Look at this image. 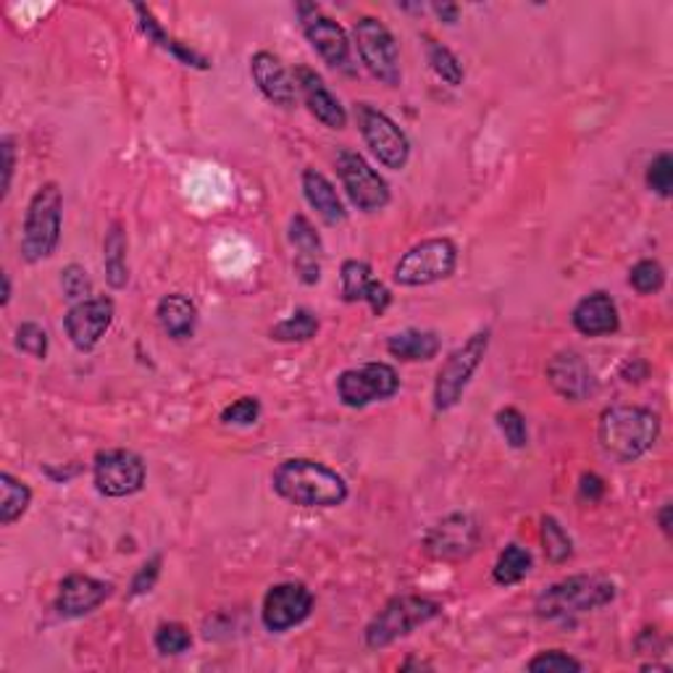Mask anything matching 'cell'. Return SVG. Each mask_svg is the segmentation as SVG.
I'll return each instance as SVG.
<instances>
[{"mask_svg": "<svg viewBox=\"0 0 673 673\" xmlns=\"http://www.w3.org/2000/svg\"><path fill=\"white\" fill-rule=\"evenodd\" d=\"M579 495L589 500V503H598V500H602V495H605V482H602L598 473L589 471L579 479Z\"/></svg>", "mask_w": 673, "mask_h": 673, "instance_id": "cell-45", "label": "cell"}, {"mask_svg": "<svg viewBox=\"0 0 673 673\" xmlns=\"http://www.w3.org/2000/svg\"><path fill=\"white\" fill-rule=\"evenodd\" d=\"M458 266V248L450 237H429L402 253L393 279L400 287H429L453 277Z\"/></svg>", "mask_w": 673, "mask_h": 673, "instance_id": "cell-6", "label": "cell"}, {"mask_svg": "<svg viewBox=\"0 0 673 673\" xmlns=\"http://www.w3.org/2000/svg\"><path fill=\"white\" fill-rule=\"evenodd\" d=\"M442 350V339L437 332L429 329H402L387 339V352L397 361L419 363L432 361Z\"/></svg>", "mask_w": 673, "mask_h": 673, "instance_id": "cell-24", "label": "cell"}, {"mask_svg": "<svg viewBox=\"0 0 673 673\" xmlns=\"http://www.w3.org/2000/svg\"><path fill=\"white\" fill-rule=\"evenodd\" d=\"M500 434H503L505 442L513 447V450H524L529 445V426L527 419L518 408H503L497 410L495 416Z\"/></svg>", "mask_w": 673, "mask_h": 673, "instance_id": "cell-34", "label": "cell"}, {"mask_svg": "<svg viewBox=\"0 0 673 673\" xmlns=\"http://www.w3.org/2000/svg\"><path fill=\"white\" fill-rule=\"evenodd\" d=\"M156 650L161 656H182L192 647V634L184 624H177V621H169V624H161L156 629Z\"/></svg>", "mask_w": 673, "mask_h": 673, "instance_id": "cell-35", "label": "cell"}, {"mask_svg": "<svg viewBox=\"0 0 673 673\" xmlns=\"http://www.w3.org/2000/svg\"><path fill=\"white\" fill-rule=\"evenodd\" d=\"M0 147H3V201L9 197L11 192V179H14V169H16V151H14V137H9L5 134L3 140H0Z\"/></svg>", "mask_w": 673, "mask_h": 673, "instance_id": "cell-43", "label": "cell"}, {"mask_svg": "<svg viewBox=\"0 0 673 673\" xmlns=\"http://www.w3.org/2000/svg\"><path fill=\"white\" fill-rule=\"evenodd\" d=\"M63 195L56 182H45L32 195L22 229V259L27 264H40L50 259L61 242Z\"/></svg>", "mask_w": 673, "mask_h": 673, "instance_id": "cell-4", "label": "cell"}, {"mask_svg": "<svg viewBox=\"0 0 673 673\" xmlns=\"http://www.w3.org/2000/svg\"><path fill=\"white\" fill-rule=\"evenodd\" d=\"M426 45V59L432 72L440 76L442 82H447L450 87H458L464 82V63L458 61V56L453 53L447 45H442L440 40H434L432 35H424Z\"/></svg>", "mask_w": 673, "mask_h": 673, "instance_id": "cell-31", "label": "cell"}, {"mask_svg": "<svg viewBox=\"0 0 673 673\" xmlns=\"http://www.w3.org/2000/svg\"><path fill=\"white\" fill-rule=\"evenodd\" d=\"M298 14L300 24H303L305 40L322 56L324 63H329L332 69H339L345 74H356V67H352V43L348 32L342 29V24L322 14L316 3H298Z\"/></svg>", "mask_w": 673, "mask_h": 673, "instance_id": "cell-11", "label": "cell"}, {"mask_svg": "<svg viewBox=\"0 0 673 673\" xmlns=\"http://www.w3.org/2000/svg\"><path fill=\"white\" fill-rule=\"evenodd\" d=\"M290 242L292 248L298 250V259H319L322 261L324 255V242L319 237L316 227H313L311 219L303 214H295L290 219Z\"/></svg>", "mask_w": 673, "mask_h": 673, "instance_id": "cell-33", "label": "cell"}, {"mask_svg": "<svg viewBox=\"0 0 673 673\" xmlns=\"http://www.w3.org/2000/svg\"><path fill=\"white\" fill-rule=\"evenodd\" d=\"M366 303L371 305V311H374L376 316H382V313L389 308V303H393V292H389L387 285H382V281L376 279L374 287H371Z\"/></svg>", "mask_w": 673, "mask_h": 673, "instance_id": "cell-46", "label": "cell"}, {"mask_svg": "<svg viewBox=\"0 0 673 673\" xmlns=\"http://www.w3.org/2000/svg\"><path fill=\"white\" fill-rule=\"evenodd\" d=\"M161 566H164V557L161 555H153L151 561H145L143 566H140V572L134 574L132 579V598H140V594H147L153 587H156L158 576H161Z\"/></svg>", "mask_w": 673, "mask_h": 673, "instance_id": "cell-42", "label": "cell"}, {"mask_svg": "<svg viewBox=\"0 0 673 673\" xmlns=\"http://www.w3.org/2000/svg\"><path fill=\"white\" fill-rule=\"evenodd\" d=\"M356 121L369 151L374 153V158L384 169H406L410 158V140L387 113L369 106V103H356Z\"/></svg>", "mask_w": 673, "mask_h": 673, "instance_id": "cell-10", "label": "cell"}, {"mask_svg": "<svg viewBox=\"0 0 673 673\" xmlns=\"http://www.w3.org/2000/svg\"><path fill=\"white\" fill-rule=\"evenodd\" d=\"M319 332V316L308 308H298L290 313L285 322L272 326V339L277 342H308V339L316 337Z\"/></svg>", "mask_w": 673, "mask_h": 673, "instance_id": "cell-32", "label": "cell"}, {"mask_svg": "<svg viewBox=\"0 0 673 673\" xmlns=\"http://www.w3.org/2000/svg\"><path fill=\"white\" fill-rule=\"evenodd\" d=\"M32 503V490L14 473H0V524L11 527L24 516Z\"/></svg>", "mask_w": 673, "mask_h": 673, "instance_id": "cell-27", "label": "cell"}, {"mask_svg": "<svg viewBox=\"0 0 673 673\" xmlns=\"http://www.w3.org/2000/svg\"><path fill=\"white\" fill-rule=\"evenodd\" d=\"M540 540H542L544 557H548L550 563L561 566V563L572 561L574 540L568 537V531L563 529V524L557 521L555 516H542L540 518Z\"/></svg>", "mask_w": 673, "mask_h": 673, "instance_id": "cell-29", "label": "cell"}, {"mask_svg": "<svg viewBox=\"0 0 673 673\" xmlns=\"http://www.w3.org/2000/svg\"><path fill=\"white\" fill-rule=\"evenodd\" d=\"M134 14H137L140 29L145 32V37L151 43H156L158 48L169 50L171 56H175L177 61H182L184 67H195V69H208V59L201 53H195V50L188 48L184 43H179L177 37H171L169 32L161 27V22H158L156 16H153V11L147 9V5H134Z\"/></svg>", "mask_w": 673, "mask_h": 673, "instance_id": "cell-25", "label": "cell"}, {"mask_svg": "<svg viewBox=\"0 0 673 673\" xmlns=\"http://www.w3.org/2000/svg\"><path fill=\"white\" fill-rule=\"evenodd\" d=\"M113 316H117V305L106 295L98 298H87L82 303H74L63 316V329H67L69 342L80 352H89L98 348V342L111 329Z\"/></svg>", "mask_w": 673, "mask_h": 673, "instance_id": "cell-15", "label": "cell"}, {"mask_svg": "<svg viewBox=\"0 0 673 673\" xmlns=\"http://www.w3.org/2000/svg\"><path fill=\"white\" fill-rule=\"evenodd\" d=\"M303 195L308 205L319 214L326 227H339V224L348 221V211H345L342 201H339L335 184L326 179L322 171L305 169L303 171Z\"/></svg>", "mask_w": 673, "mask_h": 673, "instance_id": "cell-22", "label": "cell"}, {"mask_svg": "<svg viewBox=\"0 0 673 673\" xmlns=\"http://www.w3.org/2000/svg\"><path fill=\"white\" fill-rule=\"evenodd\" d=\"M111 585L108 581L95 579L87 574H72L61 581L59 594H56V611L61 618H82L111 598Z\"/></svg>", "mask_w": 673, "mask_h": 673, "instance_id": "cell-18", "label": "cell"}, {"mask_svg": "<svg viewBox=\"0 0 673 673\" xmlns=\"http://www.w3.org/2000/svg\"><path fill=\"white\" fill-rule=\"evenodd\" d=\"M486 350H490V329H479L445 358L434 380V408L450 410L458 406L471 376L482 366Z\"/></svg>", "mask_w": 673, "mask_h": 673, "instance_id": "cell-8", "label": "cell"}, {"mask_svg": "<svg viewBox=\"0 0 673 673\" xmlns=\"http://www.w3.org/2000/svg\"><path fill=\"white\" fill-rule=\"evenodd\" d=\"M14 342L19 350L27 352V356L32 358H37V361H45V358H48L50 339H48V332H45L40 324H35V322L19 324Z\"/></svg>", "mask_w": 673, "mask_h": 673, "instance_id": "cell-37", "label": "cell"}, {"mask_svg": "<svg viewBox=\"0 0 673 673\" xmlns=\"http://www.w3.org/2000/svg\"><path fill=\"white\" fill-rule=\"evenodd\" d=\"M572 322L576 332L587 337H605L618 332L621 319L615 300L608 292H592L574 305Z\"/></svg>", "mask_w": 673, "mask_h": 673, "instance_id": "cell-21", "label": "cell"}, {"mask_svg": "<svg viewBox=\"0 0 673 673\" xmlns=\"http://www.w3.org/2000/svg\"><path fill=\"white\" fill-rule=\"evenodd\" d=\"M529 572H531V553L527 548H521V544L510 542L508 548L500 553L495 568H492V579H495V585L500 587H513L521 579H527Z\"/></svg>", "mask_w": 673, "mask_h": 673, "instance_id": "cell-28", "label": "cell"}, {"mask_svg": "<svg viewBox=\"0 0 673 673\" xmlns=\"http://www.w3.org/2000/svg\"><path fill=\"white\" fill-rule=\"evenodd\" d=\"M261 419V400L259 397H240L232 406L221 410V421L229 426H253Z\"/></svg>", "mask_w": 673, "mask_h": 673, "instance_id": "cell-41", "label": "cell"}, {"mask_svg": "<svg viewBox=\"0 0 673 673\" xmlns=\"http://www.w3.org/2000/svg\"><path fill=\"white\" fill-rule=\"evenodd\" d=\"M647 188H650L656 195L660 197H669L673 190V158L671 153H658L656 158H652L650 166H647V175H645Z\"/></svg>", "mask_w": 673, "mask_h": 673, "instance_id": "cell-39", "label": "cell"}, {"mask_svg": "<svg viewBox=\"0 0 673 673\" xmlns=\"http://www.w3.org/2000/svg\"><path fill=\"white\" fill-rule=\"evenodd\" d=\"M352 43H356L358 59L376 82L387 87L400 85V48L387 24L376 16H361L352 27Z\"/></svg>", "mask_w": 673, "mask_h": 673, "instance_id": "cell-7", "label": "cell"}, {"mask_svg": "<svg viewBox=\"0 0 673 673\" xmlns=\"http://www.w3.org/2000/svg\"><path fill=\"white\" fill-rule=\"evenodd\" d=\"M432 9H434V14H437L445 24H455L460 16V9L455 3H434Z\"/></svg>", "mask_w": 673, "mask_h": 673, "instance_id": "cell-47", "label": "cell"}, {"mask_svg": "<svg viewBox=\"0 0 673 673\" xmlns=\"http://www.w3.org/2000/svg\"><path fill=\"white\" fill-rule=\"evenodd\" d=\"M615 600V585L605 576L576 574L544 587L534 600V613L544 621H568L594 613Z\"/></svg>", "mask_w": 673, "mask_h": 673, "instance_id": "cell-3", "label": "cell"}, {"mask_svg": "<svg viewBox=\"0 0 673 673\" xmlns=\"http://www.w3.org/2000/svg\"><path fill=\"white\" fill-rule=\"evenodd\" d=\"M397 389H400V376L395 366L382 361L342 371L337 380V395L348 408H369L374 402L389 400Z\"/></svg>", "mask_w": 673, "mask_h": 673, "instance_id": "cell-12", "label": "cell"}, {"mask_svg": "<svg viewBox=\"0 0 673 673\" xmlns=\"http://www.w3.org/2000/svg\"><path fill=\"white\" fill-rule=\"evenodd\" d=\"M548 382L550 387L568 402H585L589 397L598 395L594 371L589 369L585 358L574 350H561L550 358Z\"/></svg>", "mask_w": 673, "mask_h": 673, "instance_id": "cell-17", "label": "cell"}, {"mask_svg": "<svg viewBox=\"0 0 673 673\" xmlns=\"http://www.w3.org/2000/svg\"><path fill=\"white\" fill-rule=\"evenodd\" d=\"M274 492L298 508H337L350 490L342 473L313 458H290L272 473Z\"/></svg>", "mask_w": 673, "mask_h": 673, "instance_id": "cell-1", "label": "cell"}, {"mask_svg": "<svg viewBox=\"0 0 673 673\" xmlns=\"http://www.w3.org/2000/svg\"><path fill=\"white\" fill-rule=\"evenodd\" d=\"M295 274L303 285H316L322 279V261L319 259H298L295 255Z\"/></svg>", "mask_w": 673, "mask_h": 673, "instance_id": "cell-44", "label": "cell"}, {"mask_svg": "<svg viewBox=\"0 0 673 673\" xmlns=\"http://www.w3.org/2000/svg\"><path fill=\"white\" fill-rule=\"evenodd\" d=\"M156 316H158V324H161L164 335L177 339V342H184V339H190L192 335H195L197 305L192 303L188 295H182V292L164 295V298L158 300Z\"/></svg>", "mask_w": 673, "mask_h": 673, "instance_id": "cell-23", "label": "cell"}, {"mask_svg": "<svg viewBox=\"0 0 673 673\" xmlns=\"http://www.w3.org/2000/svg\"><path fill=\"white\" fill-rule=\"evenodd\" d=\"M127 250H130V240L121 224H111L103 240V266H106V281L113 290H124L130 281V266H127Z\"/></svg>", "mask_w": 673, "mask_h": 673, "instance_id": "cell-26", "label": "cell"}, {"mask_svg": "<svg viewBox=\"0 0 673 673\" xmlns=\"http://www.w3.org/2000/svg\"><path fill=\"white\" fill-rule=\"evenodd\" d=\"M335 169L345 192H348L350 203L356 205L358 211L376 214V211L387 208L389 197H393L389 195L387 179H384L361 153L342 147L335 156Z\"/></svg>", "mask_w": 673, "mask_h": 673, "instance_id": "cell-9", "label": "cell"}, {"mask_svg": "<svg viewBox=\"0 0 673 673\" xmlns=\"http://www.w3.org/2000/svg\"><path fill=\"white\" fill-rule=\"evenodd\" d=\"M658 524L660 529H663V534L671 537V503H665L663 508L658 510Z\"/></svg>", "mask_w": 673, "mask_h": 673, "instance_id": "cell-48", "label": "cell"}, {"mask_svg": "<svg viewBox=\"0 0 673 673\" xmlns=\"http://www.w3.org/2000/svg\"><path fill=\"white\" fill-rule=\"evenodd\" d=\"M93 482L103 497H130L145 486V464L132 450H100L93 460Z\"/></svg>", "mask_w": 673, "mask_h": 673, "instance_id": "cell-13", "label": "cell"}, {"mask_svg": "<svg viewBox=\"0 0 673 673\" xmlns=\"http://www.w3.org/2000/svg\"><path fill=\"white\" fill-rule=\"evenodd\" d=\"M250 76H253L255 87L264 93L266 100H272L279 108H292L298 100V87H295V76L285 69L277 56L268 50H259L250 59Z\"/></svg>", "mask_w": 673, "mask_h": 673, "instance_id": "cell-20", "label": "cell"}, {"mask_svg": "<svg viewBox=\"0 0 673 673\" xmlns=\"http://www.w3.org/2000/svg\"><path fill=\"white\" fill-rule=\"evenodd\" d=\"M440 613L442 605L437 600L421 598V594H397L369 621L363 639H366V647L371 650H384V647L395 645L397 639L426 626Z\"/></svg>", "mask_w": 673, "mask_h": 673, "instance_id": "cell-5", "label": "cell"}, {"mask_svg": "<svg viewBox=\"0 0 673 673\" xmlns=\"http://www.w3.org/2000/svg\"><path fill=\"white\" fill-rule=\"evenodd\" d=\"M295 87L303 95L308 111L322 121L326 130H345L348 127V111L337 100V95H332V89L324 85L322 74L313 72L311 67H298L295 69Z\"/></svg>", "mask_w": 673, "mask_h": 673, "instance_id": "cell-19", "label": "cell"}, {"mask_svg": "<svg viewBox=\"0 0 673 673\" xmlns=\"http://www.w3.org/2000/svg\"><path fill=\"white\" fill-rule=\"evenodd\" d=\"M61 290L69 300H76V303L93 298V279H89L87 268L80 266V264H69L67 268H63V272H61Z\"/></svg>", "mask_w": 673, "mask_h": 673, "instance_id": "cell-40", "label": "cell"}, {"mask_svg": "<svg viewBox=\"0 0 673 673\" xmlns=\"http://www.w3.org/2000/svg\"><path fill=\"white\" fill-rule=\"evenodd\" d=\"M339 279H342V298L345 303H366L371 287H374V272L366 261H345L342 272H339Z\"/></svg>", "mask_w": 673, "mask_h": 673, "instance_id": "cell-30", "label": "cell"}, {"mask_svg": "<svg viewBox=\"0 0 673 673\" xmlns=\"http://www.w3.org/2000/svg\"><path fill=\"white\" fill-rule=\"evenodd\" d=\"M660 437V419L639 406H611L602 410L598 440L605 455L618 464H634L652 450Z\"/></svg>", "mask_w": 673, "mask_h": 673, "instance_id": "cell-2", "label": "cell"}, {"mask_svg": "<svg viewBox=\"0 0 673 673\" xmlns=\"http://www.w3.org/2000/svg\"><path fill=\"white\" fill-rule=\"evenodd\" d=\"M313 611L311 589L300 581H281L266 592L261 621L272 634H285L300 626Z\"/></svg>", "mask_w": 673, "mask_h": 673, "instance_id": "cell-16", "label": "cell"}, {"mask_svg": "<svg viewBox=\"0 0 673 673\" xmlns=\"http://www.w3.org/2000/svg\"><path fill=\"white\" fill-rule=\"evenodd\" d=\"M529 671L534 673H568V671H585V663L563 650H544L527 663Z\"/></svg>", "mask_w": 673, "mask_h": 673, "instance_id": "cell-38", "label": "cell"}, {"mask_svg": "<svg viewBox=\"0 0 673 673\" xmlns=\"http://www.w3.org/2000/svg\"><path fill=\"white\" fill-rule=\"evenodd\" d=\"M629 285L639 295H656V292L663 290V285H665V268L652 259L639 261V264L632 266Z\"/></svg>", "mask_w": 673, "mask_h": 673, "instance_id": "cell-36", "label": "cell"}, {"mask_svg": "<svg viewBox=\"0 0 673 673\" xmlns=\"http://www.w3.org/2000/svg\"><path fill=\"white\" fill-rule=\"evenodd\" d=\"M479 544H482V529H479L477 518L469 513H450L429 529L424 550L434 561L458 563L477 553Z\"/></svg>", "mask_w": 673, "mask_h": 673, "instance_id": "cell-14", "label": "cell"}, {"mask_svg": "<svg viewBox=\"0 0 673 673\" xmlns=\"http://www.w3.org/2000/svg\"><path fill=\"white\" fill-rule=\"evenodd\" d=\"M0 279H3V298H0V305H9L11 303V277L9 274H0Z\"/></svg>", "mask_w": 673, "mask_h": 673, "instance_id": "cell-49", "label": "cell"}]
</instances>
